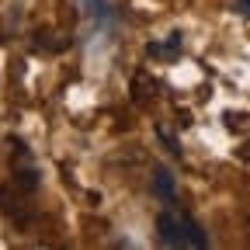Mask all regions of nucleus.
I'll return each instance as SVG.
<instances>
[{"label": "nucleus", "instance_id": "obj_1", "mask_svg": "<svg viewBox=\"0 0 250 250\" xmlns=\"http://www.w3.org/2000/svg\"><path fill=\"white\" fill-rule=\"evenodd\" d=\"M156 233H160V243H167V247H181V250L205 247L202 226L181 208H164L160 215H156Z\"/></svg>", "mask_w": 250, "mask_h": 250}, {"label": "nucleus", "instance_id": "obj_2", "mask_svg": "<svg viewBox=\"0 0 250 250\" xmlns=\"http://www.w3.org/2000/svg\"><path fill=\"white\" fill-rule=\"evenodd\" d=\"M153 191L160 195V198H170V195H174V177H170V174H167L164 167L153 174Z\"/></svg>", "mask_w": 250, "mask_h": 250}, {"label": "nucleus", "instance_id": "obj_3", "mask_svg": "<svg viewBox=\"0 0 250 250\" xmlns=\"http://www.w3.org/2000/svg\"><path fill=\"white\" fill-rule=\"evenodd\" d=\"M87 11H90L94 18H101V14L108 11V0H87Z\"/></svg>", "mask_w": 250, "mask_h": 250}, {"label": "nucleus", "instance_id": "obj_4", "mask_svg": "<svg viewBox=\"0 0 250 250\" xmlns=\"http://www.w3.org/2000/svg\"><path fill=\"white\" fill-rule=\"evenodd\" d=\"M236 11L240 14H250V0H236Z\"/></svg>", "mask_w": 250, "mask_h": 250}]
</instances>
